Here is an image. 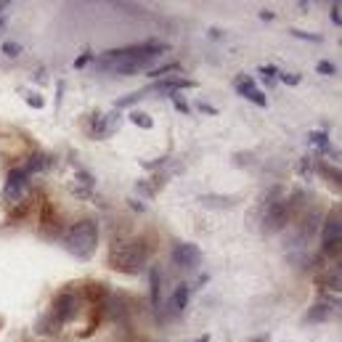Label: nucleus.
I'll return each mask as SVG.
<instances>
[{"label":"nucleus","instance_id":"f257e3e1","mask_svg":"<svg viewBox=\"0 0 342 342\" xmlns=\"http://www.w3.org/2000/svg\"><path fill=\"white\" fill-rule=\"evenodd\" d=\"M162 53H164L162 43H143V45H130V48L106 51V53L98 56V64H101V69H111V72H120V75H135Z\"/></svg>","mask_w":342,"mask_h":342},{"label":"nucleus","instance_id":"f03ea898","mask_svg":"<svg viewBox=\"0 0 342 342\" xmlns=\"http://www.w3.org/2000/svg\"><path fill=\"white\" fill-rule=\"evenodd\" d=\"M149 258V247L143 239H122L109 249V265L120 273H141Z\"/></svg>","mask_w":342,"mask_h":342},{"label":"nucleus","instance_id":"7ed1b4c3","mask_svg":"<svg viewBox=\"0 0 342 342\" xmlns=\"http://www.w3.org/2000/svg\"><path fill=\"white\" fill-rule=\"evenodd\" d=\"M61 244L69 255H75L77 260H90L98 249V226L93 220L75 223V226L64 234Z\"/></svg>","mask_w":342,"mask_h":342},{"label":"nucleus","instance_id":"20e7f679","mask_svg":"<svg viewBox=\"0 0 342 342\" xmlns=\"http://www.w3.org/2000/svg\"><path fill=\"white\" fill-rule=\"evenodd\" d=\"M289 218H292V210H289L287 202L273 199L271 205H268V210H265V218H263V228H265V234H276V231H281V228L287 226Z\"/></svg>","mask_w":342,"mask_h":342},{"label":"nucleus","instance_id":"39448f33","mask_svg":"<svg viewBox=\"0 0 342 342\" xmlns=\"http://www.w3.org/2000/svg\"><path fill=\"white\" fill-rule=\"evenodd\" d=\"M340 239H342V220H340V212L334 210L324 223V255L340 258Z\"/></svg>","mask_w":342,"mask_h":342},{"label":"nucleus","instance_id":"423d86ee","mask_svg":"<svg viewBox=\"0 0 342 342\" xmlns=\"http://www.w3.org/2000/svg\"><path fill=\"white\" fill-rule=\"evenodd\" d=\"M77 311H80V300H77L72 292H64V294H58V297L53 300V311H51V316L56 318V324H67V321H72L77 316Z\"/></svg>","mask_w":342,"mask_h":342},{"label":"nucleus","instance_id":"0eeeda50","mask_svg":"<svg viewBox=\"0 0 342 342\" xmlns=\"http://www.w3.org/2000/svg\"><path fill=\"white\" fill-rule=\"evenodd\" d=\"M202 260V249L191 244V241H181V244L173 247V263L181 268H196Z\"/></svg>","mask_w":342,"mask_h":342},{"label":"nucleus","instance_id":"6e6552de","mask_svg":"<svg viewBox=\"0 0 342 342\" xmlns=\"http://www.w3.org/2000/svg\"><path fill=\"white\" fill-rule=\"evenodd\" d=\"M27 186H29V175L24 173V170H11L8 181H5V188H3V196L8 202H16V199H22V194L27 191Z\"/></svg>","mask_w":342,"mask_h":342},{"label":"nucleus","instance_id":"1a4fd4ad","mask_svg":"<svg viewBox=\"0 0 342 342\" xmlns=\"http://www.w3.org/2000/svg\"><path fill=\"white\" fill-rule=\"evenodd\" d=\"M234 88H236V93L239 96H244V98H249L252 104H258V106H265V96L258 90V85H255V80L249 75H236L234 77Z\"/></svg>","mask_w":342,"mask_h":342},{"label":"nucleus","instance_id":"9d476101","mask_svg":"<svg viewBox=\"0 0 342 342\" xmlns=\"http://www.w3.org/2000/svg\"><path fill=\"white\" fill-rule=\"evenodd\" d=\"M175 88H196V82L188 80V77H164V80L151 85V90H175Z\"/></svg>","mask_w":342,"mask_h":342},{"label":"nucleus","instance_id":"9b49d317","mask_svg":"<svg viewBox=\"0 0 342 342\" xmlns=\"http://www.w3.org/2000/svg\"><path fill=\"white\" fill-rule=\"evenodd\" d=\"M329 316H332V308H329L326 302H316V305L311 308V311H308L305 321H308V324H313V321L318 324V321H326Z\"/></svg>","mask_w":342,"mask_h":342},{"label":"nucleus","instance_id":"f8f14e48","mask_svg":"<svg viewBox=\"0 0 342 342\" xmlns=\"http://www.w3.org/2000/svg\"><path fill=\"white\" fill-rule=\"evenodd\" d=\"M149 287H151V305H159V268L149 271Z\"/></svg>","mask_w":342,"mask_h":342},{"label":"nucleus","instance_id":"ddd939ff","mask_svg":"<svg viewBox=\"0 0 342 342\" xmlns=\"http://www.w3.org/2000/svg\"><path fill=\"white\" fill-rule=\"evenodd\" d=\"M45 167H48V157H45V154H32V159L27 162V164H24V173H37V170H45Z\"/></svg>","mask_w":342,"mask_h":342},{"label":"nucleus","instance_id":"4468645a","mask_svg":"<svg viewBox=\"0 0 342 342\" xmlns=\"http://www.w3.org/2000/svg\"><path fill=\"white\" fill-rule=\"evenodd\" d=\"M141 98H146V90H138V93H130V96H122L114 101L117 109H125V106H133V104H138Z\"/></svg>","mask_w":342,"mask_h":342},{"label":"nucleus","instance_id":"2eb2a0df","mask_svg":"<svg viewBox=\"0 0 342 342\" xmlns=\"http://www.w3.org/2000/svg\"><path fill=\"white\" fill-rule=\"evenodd\" d=\"M311 143H313V146H318L321 151H326V154H332V146H329V138H326V133H321V130H316V133H311Z\"/></svg>","mask_w":342,"mask_h":342},{"label":"nucleus","instance_id":"dca6fc26","mask_svg":"<svg viewBox=\"0 0 342 342\" xmlns=\"http://www.w3.org/2000/svg\"><path fill=\"white\" fill-rule=\"evenodd\" d=\"M173 302H175V308H178V311H183V308H186V302H188V287H186V284H181L178 289H175Z\"/></svg>","mask_w":342,"mask_h":342},{"label":"nucleus","instance_id":"f3484780","mask_svg":"<svg viewBox=\"0 0 342 342\" xmlns=\"http://www.w3.org/2000/svg\"><path fill=\"white\" fill-rule=\"evenodd\" d=\"M130 120H133L138 128H143V130H151V128H154V120H151L149 114H141V111H133V114H130Z\"/></svg>","mask_w":342,"mask_h":342},{"label":"nucleus","instance_id":"a211bd4d","mask_svg":"<svg viewBox=\"0 0 342 342\" xmlns=\"http://www.w3.org/2000/svg\"><path fill=\"white\" fill-rule=\"evenodd\" d=\"M178 69H181V64H178V61H173V64H164V67H159V69H149L146 75H149V77H154V80H157V77H162V75H170V72H178Z\"/></svg>","mask_w":342,"mask_h":342},{"label":"nucleus","instance_id":"6ab92c4d","mask_svg":"<svg viewBox=\"0 0 342 342\" xmlns=\"http://www.w3.org/2000/svg\"><path fill=\"white\" fill-rule=\"evenodd\" d=\"M318 170H321V173H326V178L332 181V183H337V186H340V170H334V167H326V164H318Z\"/></svg>","mask_w":342,"mask_h":342},{"label":"nucleus","instance_id":"aec40b11","mask_svg":"<svg viewBox=\"0 0 342 342\" xmlns=\"http://www.w3.org/2000/svg\"><path fill=\"white\" fill-rule=\"evenodd\" d=\"M3 53L8 58H14V56L22 53V48H19V43H3Z\"/></svg>","mask_w":342,"mask_h":342},{"label":"nucleus","instance_id":"412c9836","mask_svg":"<svg viewBox=\"0 0 342 342\" xmlns=\"http://www.w3.org/2000/svg\"><path fill=\"white\" fill-rule=\"evenodd\" d=\"M294 37H302V40H311V43H321V35H311V32H300V29H292Z\"/></svg>","mask_w":342,"mask_h":342},{"label":"nucleus","instance_id":"4be33fe9","mask_svg":"<svg viewBox=\"0 0 342 342\" xmlns=\"http://www.w3.org/2000/svg\"><path fill=\"white\" fill-rule=\"evenodd\" d=\"M316 69H318L321 75H334V72H337L332 61H318V64H316Z\"/></svg>","mask_w":342,"mask_h":342},{"label":"nucleus","instance_id":"5701e85b","mask_svg":"<svg viewBox=\"0 0 342 342\" xmlns=\"http://www.w3.org/2000/svg\"><path fill=\"white\" fill-rule=\"evenodd\" d=\"M260 72L265 75V80H273V77L279 75V67H271V64H265V67H260Z\"/></svg>","mask_w":342,"mask_h":342},{"label":"nucleus","instance_id":"b1692460","mask_svg":"<svg viewBox=\"0 0 342 342\" xmlns=\"http://www.w3.org/2000/svg\"><path fill=\"white\" fill-rule=\"evenodd\" d=\"M329 16H332V22L340 27V24H342V16H340V3H334V5H332V11H329Z\"/></svg>","mask_w":342,"mask_h":342},{"label":"nucleus","instance_id":"393cba45","mask_svg":"<svg viewBox=\"0 0 342 342\" xmlns=\"http://www.w3.org/2000/svg\"><path fill=\"white\" fill-rule=\"evenodd\" d=\"M88 61H90V53H82V56H77V58H75V69H82Z\"/></svg>","mask_w":342,"mask_h":342},{"label":"nucleus","instance_id":"a878e982","mask_svg":"<svg viewBox=\"0 0 342 342\" xmlns=\"http://www.w3.org/2000/svg\"><path fill=\"white\" fill-rule=\"evenodd\" d=\"M27 101H29V106H35V109H43V104H45L43 96H29Z\"/></svg>","mask_w":342,"mask_h":342},{"label":"nucleus","instance_id":"bb28decb","mask_svg":"<svg viewBox=\"0 0 342 342\" xmlns=\"http://www.w3.org/2000/svg\"><path fill=\"white\" fill-rule=\"evenodd\" d=\"M281 80H284L287 85H297L300 82V75H281Z\"/></svg>","mask_w":342,"mask_h":342},{"label":"nucleus","instance_id":"cd10ccee","mask_svg":"<svg viewBox=\"0 0 342 342\" xmlns=\"http://www.w3.org/2000/svg\"><path fill=\"white\" fill-rule=\"evenodd\" d=\"M173 98H175V106H178V111H183V114H188V104H186V101H181L178 96H173Z\"/></svg>","mask_w":342,"mask_h":342},{"label":"nucleus","instance_id":"c85d7f7f","mask_svg":"<svg viewBox=\"0 0 342 342\" xmlns=\"http://www.w3.org/2000/svg\"><path fill=\"white\" fill-rule=\"evenodd\" d=\"M199 109L205 111V114H218V109H215V106H210V104H205V101H199Z\"/></svg>","mask_w":342,"mask_h":342},{"label":"nucleus","instance_id":"c756f323","mask_svg":"<svg viewBox=\"0 0 342 342\" xmlns=\"http://www.w3.org/2000/svg\"><path fill=\"white\" fill-rule=\"evenodd\" d=\"M260 19H263V22H271V19H273V14H271V11H263V14H260Z\"/></svg>","mask_w":342,"mask_h":342},{"label":"nucleus","instance_id":"7c9ffc66","mask_svg":"<svg viewBox=\"0 0 342 342\" xmlns=\"http://www.w3.org/2000/svg\"><path fill=\"white\" fill-rule=\"evenodd\" d=\"M8 5H11L8 0H0V11H3V8H8Z\"/></svg>","mask_w":342,"mask_h":342},{"label":"nucleus","instance_id":"2f4dec72","mask_svg":"<svg viewBox=\"0 0 342 342\" xmlns=\"http://www.w3.org/2000/svg\"><path fill=\"white\" fill-rule=\"evenodd\" d=\"M196 342H210V334H202V337L196 340Z\"/></svg>","mask_w":342,"mask_h":342},{"label":"nucleus","instance_id":"473e14b6","mask_svg":"<svg viewBox=\"0 0 342 342\" xmlns=\"http://www.w3.org/2000/svg\"><path fill=\"white\" fill-rule=\"evenodd\" d=\"M255 342H265V337H260V340H255Z\"/></svg>","mask_w":342,"mask_h":342},{"label":"nucleus","instance_id":"72a5a7b5","mask_svg":"<svg viewBox=\"0 0 342 342\" xmlns=\"http://www.w3.org/2000/svg\"><path fill=\"white\" fill-rule=\"evenodd\" d=\"M0 29H3V19H0Z\"/></svg>","mask_w":342,"mask_h":342}]
</instances>
